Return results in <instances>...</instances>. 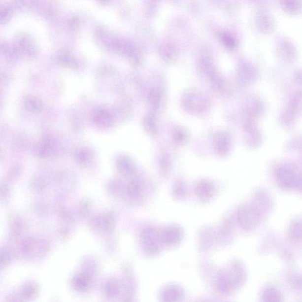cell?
Listing matches in <instances>:
<instances>
[{"label": "cell", "instance_id": "cell-6", "mask_svg": "<svg viewBox=\"0 0 302 302\" xmlns=\"http://www.w3.org/2000/svg\"><path fill=\"white\" fill-rule=\"evenodd\" d=\"M37 293V288L34 284L29 283L26 285L25 288L23 290V297L25 298H32L34 297Z\"/></svg>", "mask_w": 302, "mask_h": 302}, {"label": "cell", "instance_id": "cell-9", "mask_svg": "<svg viewBox=\"0 0 302 302\" xmlns=\"http://www.w3.org/2000/svg\"><path fill=\"white\" fill-rule=\"evenodd\" d=\"M104 224L107 231H112L113 227H114V218L112 214H107L104 220Z\"/></svg>", "mask_w": 302, "mask_h": 302}, {"label": "cell", "instance_id": "cell-7", "mask_svg": "<svg viewBox=\"0 0 302 302\" xmlns=\"http://www.w3.org/2000/svg\"><path fill=\"white\" fill-rule=\"evenodd\" d=\"M119 286L117 282H112L109 283L108 285L106 286L105 294H107L108 297H114L115 295H117L119 292Z\"/></svg>", "mask_w": 302, "mask_h": 302}, {"label": "cell", "instance_id": "cell-3", "mask_svg": "<svg viewBox=\"0 0 302 302\" xmlns=\"http://www.w3.org/2000/svg\"><path fill=\"white\" fill-rule=\"evenodd\" d=\"M184 293L181 288L177 286L171 285L167 287L161 294V298L164 301H178L183 296Z\"/></svg>", "mask_w": 302, "mask_h": 302}, {"label": "cell", "instance_id": "cell-5", "mask_svg": "<svg viewBox=\"0 0 302 302\" xmlns=\"http://www.w3.org/2000/svg\"><path fill=\"white\" fill-rule=\"evenodd\" d=\"M197 195L202 201H207L210 200L214 195L215 191L212 185L203 183L200 184L197 188Z\"/></svg>", "mask_w": 302, "mask_h": 302}, {"label": "cell", "instance_id": "cell-4", "mask_svg": "<svg viewBox=\"0 0 302 302\" xmlns=\"http://www.w3.org/2000/svg\"><path fill=\"white\" fill-rule=\"evenodd\" d=\"M73 288L77 291H86L91 285V277L86 273L76 275L73 278L72 282Z\"/></svg>", "mask_w": 302, "mask_h": 302}, {"label": "cell", "instance_id": "cell-8", "mask_svg": "<svg viewBox=\"0 0 302 302\" xmlns=\"http://www.w3.org/2000/svg\"><path fill=\"white\" fill-rule=\"evenodd\" d=\"M128 193L133 198H136V197L139 195L140 193L139 185L136 183L131 184L129 187H128Z\"/></svg>", "mask_w": 302, "mask_h": 302}, {"label": "cell", "instance_id": "cell-1", "mask_svg": "<svg viewBox=\"0 0 302 302\" xmlns=\"http://www.w3.org/2000/svg\"><path fill=\"white\" fill-rule=\"evenodd\" d=\"M140 243L146 253L155 255L160 250L163 241L161 235L156 229L147 227L140 233Z\"/></svg>", "mask_w": 302, "mask_h": 302}, {"label": "cell", "instance_id": "cell-2", "mask_svg": "<svg viewBox=\"0 0 302 302\" xmlns=\"http://www.w3.org/2000/svg\"><path fill=\"white\" fill-rule=\"evenodd\" d=\"M161 235L163 243L173 246L180 243L183 237V232L178 227L171 226L164 229Z\"/></svg>", "mask_w": 302, "mask_h": 302}]
</instances>
